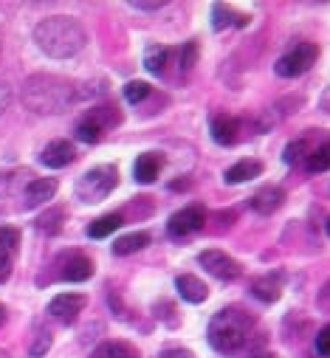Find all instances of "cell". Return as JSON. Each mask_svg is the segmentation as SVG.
I'll list each match as a JSON object with an SVG mask.
<instances>
[{
  "label": "cell",
  "instance_id": "cell-1",
  "mask_svg": "<svg viewBox=\"0 0 330 358\" xmlns=\"http://www.w3.org/2000/svg\"><path fill=\"white\" fill-rule=\"evenodd\" d=\"M79 99L73 82L62 79V76H51V73H34L26 79L23 85V105L31 113L40 116H51V113H62L68 110L73 102Z\"/></svg>",
  "mask_w": 330,
  "mask_h": 358
},
{
  "label": "cell",
  "instance_id": "cell-2",
  "mask_svg": "<svg viewBox=\"0 0 330 358\" xmlns=\"http://www.w3.org/2000/svg\"><path fill=\"white\" fill-rule=\"evenodd\" d=\"M34 43L40 45L43 54L54 57V59H68L73 54H79L88 43L85 29L79 26V20L57 15V17H45L37 23L34 29Z\"/></svg>",
  "mask_w": 330,
  "mask_h": 358
},
{
  "label": "cell",
  "instance_id": "cell-3",
  "mask_svg": "<svg viewBox=\"0 0 330 358\" xmlns=\"http://www.w3.org/2000/svg\"><path fill=\"white\" fill-rule=\"evenodd\" d=\"M252 330H254V319L249 313L237 308H226L209 322V344L223 355H234L245 347Z\"/></svg>",
  "mask_w": 330,
  "mask_h": 358
},
{
  "label": "cell",
  "instance_id": "cell-4",
  "mask_svg": "<svg viewBox=\"0 0 330 358\" xmlns=\"http://www.w3.org/2000/svg\"><path fill=\"white\" fill-rule=\"evenodd\" d=\"M116 184H119V169L113 164L94 166L76 181V198L82 203H99L116 189Z\"/></svg>",
  "mask_w": 330,
  "mask_h": 358
},
{
  "label": "cell",
  "instance_id": "cell-5",
  "mask_svg": "<svg viewBox=\"0 0 330 358\" xmlns=\"http://www.w3.org/2000/svg\"><path fill=\"white\" fill-rule=\"evenodd\" d=\"M319 57V48L313 43H299L294 51H288L285 57L277 59V73L285 76V79H294V76H302Z\"/></svg>",
  "mask_w": 330,
  "mask_h": 358
},
{
  "label": "cell",
  "instance_id": "cell-6",
  "mask_svg": "<svg viewBox=\"0 0 330 358\" xmlns=\"http://www.w3.org/2000/svg\"><path fill=\"white\" fill-rule=\"evenodd\" d=\"M201 265L206 268L212 277H217V280H237L240 271H243L240 262H237L234 257H229L226 251H220V248L203 251V254H201Z\"/></svg>",
  "mask_w": 330,
  "mask_h": 358
},
{
  "label": "cell",
  "instance_id": "cell-7",
  "mask_svg": "<svg viewBox=\"0 0 330 358\" xmlns=\"http://www.w3.org/2000/svg\"><path fill=\"white\" fill-rule=\"evenodd\" d=\"M203 223H206V209L201 203H192V206H184L181 212H175L170 217V226L167 229H170L173 237H187V234L203 229Z\"/></svg>",
  "mask_w": 330,
  "mask_h": 358
},
{
  "label": "cell",
  "instance_id": "cell-8",
  "mask_svg": "<svg viewBox=\"0 0 330 358\" xmlns=\"http://www.w3.org/2000/svg\"><path fill=\"white\" fill-rule=\"evenodd\" d=\"M82 308H85V296L82 294H59L48 302V313L62 324H71L82 313Z\"/></svg>",
  "mask_w": 330,
  "mask_h": 358
},
{
  "label": "cell",
  "instance_id": "cell-9",
  "mask_svg": "<svg viewBox=\"0 0 330 358\" xmlns=\"http://www.w3.org/2000/svg\"><path fill=\"white\" fill-rule=\"evenodd\" d=\"M73 158H76V150H73V144L65 141V138H57V141L45 144V150H43V155H40V161H43L45 166H51V169L68 166Z\"/></svg>",
  "mask_w": 330,
  "mask_h": 358
},
{
  "label": "cell",
  "instance_id": "cell-10",
  "mask_svg": "<svg viewBox=\"0 0 330 358\" xmlns=\"http://www.w3.org/2000/svg\"><path fill=\"white\" fill-rule=\"evenodd\" d=\"M285 203V192L280 187H263L260 192L252 195L249 206L257 212V215H274L280 206Z\"/></svg>",
  "mask_w": 330,
  "mask_h": 358
},
{
  "label": "cell",
  "instance_id": "cell-11",
  "mask_svg": "<svg viewBox=\"0 0 330 358\" xmlns=\"http://www.w3.org/2000/svg\"><path fill=\"white\" fill-rule=\"evenodd\" d=\"M94 277V262L85 254H71L65 268H62V280L65 282H85Z\"/></svg>",
  "mask_w": 330,
  "mask_h": 358
},
{
  "label": "cell",
  "instance_id": "cell-12",
  "mask_svg": "<svg viewBox=\"0 0 330 358\" xmlns=\"http://www.w3.org/2000/svg\"><path fill=\"white\" fill-rule=\"evenodd\" d=\"M57 189H59L57 178H34L26 187V206H40V203L51 201L57 195Z\"/></svg>",
  "mask_w": 330,
  "mask_h": 358
},
{
  "label": "cell",
  "instance_id": "cell-13",
  "mask_svg": "<svg viewBox=\"0 0 330 358\" xmlns=\"http://www.w3.org/2000/svg\"><path fill=\"white\" fill-rule=\"evenodd\" d=\"M260 172H263V164L260 161H254V158H243V161H237L234 166H229L226 169V184H245V181H252V178H260Z\"/></svg>",
  "mask_w": 330,
  "mask_h": 358
},
{
  "label": "cell",
  "instance_id": "cell-14",
  "mask_svg": "<svg viewBox=\"0 0 330 358\" xmlns=\"http://www.w3.org/2000/svg\"><path fill=\"white\" fill-rule=\"evenodd\" d=\"M175 288H178L181 299H187V302H192V305H201V302H206V296H209L206 282L198 280V277H192V274L178 277V280H175Z\"/></svg>",
  "mask_w": 330,
  "mask_h": 358
},
{
  "label": "cell",
  "instance_id": "cell-15",
  "mask_svg": "<svg viewBox=\"0 0 330 358\" xmlns=\"http://www.w3.org/2000/svg\"><path fill=\"white\" fill-rule=\"evenodd\" d=\"M282 285H285V277L280 271H274V274H266L263 280H257L252 285V294L257 299H263V302H277L280 294H282Z\"/></svg>",
  "mask_w": 330,
  "mask_h": 358
},
{
  "label": "cell",
  "instance_id": "cell-16",
  "mask_svg": "<svg viewBox=\"0 0 330 358\" xmlns=\"http://www.w3.org/2000/svg\"><path fill=\"white\" fill-rule=\"evenodd\" d=\"M161 172V155L158 152H144L136 158V166H133V178L138 184H152Z\"/></svg>",
  "mask_w": 330,
  "mask_h": 358
},
{
  "label": "cell",
  "instance_id": "cell-17",
  "mask_svg": "<svg viewBox=\"0 0 330 358\" xmlns=\"http://www.w3.org/2000/svg\"><path fill=\"white\" fill-rule=\"evenodd\" d=\"M237 136H240V122L234 116H215L212 119V138L217 144L229 147L237 141Z\"/></svg>",
  "mask_w": 330,
  "mask_h": 358
},
{
  "label": "cell",
  "instance_id": "cell-18",
  "mask_svg": "<svg viewBox=\"0 0 330 358\" xmlns=\"http://www.w3.org/2000/svg\"><path fill=\"white\" fill-rule=\"evenodd\" d=\"M144 245H150V231H130V234H124V237H119V240L113 243V254H119V257L136 254V251H141Z\"/></svg>",
  "mask_w": 330,
  "mask_h": 358
},
{
  "label": "cell",
  "instance_id": "cell-19",
  "mask_svg": "<svg viewBox=\"0 0 330 358\" xmlns=\"http://www.w3.org/2000/svg\"><path fill=\"white\" fill-rule=\"evenodd\" d=\"M102 133H105V124H102L94 113L76 124V138H79V141H85V144H96V141L102 138Z\"/></svg>",
  "mask_w": 330,
  "mask_h": 358
},
{
  "label": "cell",
  "instance_id": "cell-20",
  "mask_svg": "<svg viewBox=\"0 0 330 358\" xmlns=\"http://www.w3.org/2000/svg\"><path fill=\"white\" fill-rule=\"evenodd\" d=\"M91 358H136V350L127 341H105L91 352Z\"/></svg>",
  "mask_w": 330,
  "mask_h": 358
},
{
  "label": "cell",
  "instance_id": "cell-21",
  "mask_svg": "<svg viewBox=\"0 0 330 358\" xmlns=\"http://www.w3.org/2000/svg\"><path fill=\"white\" fill-rule=\"evenodd\" d=\"M62 220H65V209L54 206V209L43 212V215L37 217V223H34V226H37L43 234H57V231L62 229Z\"/></svg>",
  "mask_w": 330,
  "mask_h": 358
},
{
  "label": "cell",
  "instance_id": "cell-22",
  "mask_svg": "<svg viewBox=\"0 0 330 358\" xmlns=\"http://www.w3.org/2000/svg\"><path fill=\"white\" fill-rule=\"evenodd\" d=\"M119 226H122V215H105V217H99V220H94V223L88 226V237L102 240V237L113 234Z\"/></svg>",
  "mask_w": 330,
  "mask_h": 358
},
{
  "label": "cell",
  "instance_id": "cell-23",
  "mask_svg": "<svg viewBox=\"0 0 330 358\" xmlns=\"http://www.w3.org/2000/svg\"><path fill=\"white\" fill-rule=\"evenodd\" d=\"M167 57H170V51L164 48V45H150V48L144 51V68H147L150 73H161L164 65H167Z\"/></svg>",
  "mask_w": 330,
  "mask_h": 358
},
{
  "label": "cell",
  "instance_id": "cell-24",
  "mask_svg": "<svg viewBox=\"0 0 330 358\" xmlns=\"http://www.w3.org/2000/svg\"><path fill=\"white\" fill-rule=\"evenodd\" d=\"M308 169H310V172H324V169H330V141L322 144V147H316V150L308 155Z\"/></svg>",
  "mask_w": 330,
  "mask_h": 358
},
{
  "label": "cell",
  "instance_id": "cell-25",
  "mask_svg": "<svg viewBox=\"0 0 330 358\" xmlns=\"http://www.w3.org/2000/svg\"><path fill=\"white\" fill-rule=\"evenodd\" d=\"M150 96V85L147 82H130V85H124V99L130 102V105H138V102H144Z\"/></svg>",
  "mask_w": 330,
  "mask_h": 358
},
{
  "label": "cell",
  "instance_id": "cell-26",
  "mask_svg": "<svg viewBox=\"0 0 330 358\" xmlns=\"http://www.w3.org/2000/svg\"><path fill=\"white\" fill-rule=\"evenodd\" d=\"M234 20H237V15H234L226 3H217V6L212 9V26H215L217 31H220V29H226L229 23H234Z\"/></svg>",
  "mask_w": 330,
  "mask_h": 358
},
{
  "label": "cell",
  "instance_id": "cell-27",
  "mask_svg": "<svg viewBox=\"0 0 330 358\" xmlns=\"http://www.w3.org/2000/svg\"><path fill=\"white\" fill-rule=\"evenodd\" d=\"M17 245H20V231L15 226H0V248L15 251Z\"/></svg>",
  "mask_w": 330,
  "mask_h": 358
},
{
  "label": "cell",
  "instance_id": "cell-28",
  "mask_svg": "<svg viewBox=\"0 0 330 358\" xmlns=\"http://www.w3.org/2000/svg\"><path fill=\"white\" fill-rule=\"evenodd\" d=\"M51 347V333L48 330H37V338H34V344L29 347V352H31V358H40V355H45V350Z\"/></svg>",
  "mask_w": 330,
  "mask_h": 358
},
{
  "label": "cell",
  "instance_id": "cell-29",
  "mask_svg": "<svg viewBox=\"0 0 330 358\" xmlns=\"http://www.w3.org/2000/svg\"><path fill=\"white\" fill-rule=\"evenodd\" d=\"M305 150H308V144H305L302 138H299V141H291V144L285 147V152H282V161H285V164H296Z\"/></svg>",
  "mask_w": 330,
  "mask_h": 358
},
{
  "label": "cell",
  "instance_id": "cell-30",
  "mask_svg": "<svg viewBox=\"0 0 330 358\" xmlns=\"http://www.w3.org/2000/svg\"><path fill=\"white\" fill-rule=\"evenodd\" d=\"M12 99H15V94H12V85H9L3 76H0V116H3V113L9 110Z\"/></svg>",
  "mask_w": 330,
  "mask_h": 358
},
{
  "label": "cell",
  "instance_id": "cell-31",
  "mask_svg": "<svg viewBox=\"0 0 330 358\" xmlns=\"http://www.w3.org/2000/svg\"><path fill=\"white\" fill-rule=\"evenodd\" d=\"M316 352L324 355V358H330V324H324L319 330V336H316Z\"/></svg>",
  "mask_w": 330,
  "mask_h": 358
},
{
  "label": "cell",
  "instance_id": "cell-32",
  "mask_svg": "<svg viewBox=\"0 0 330 358\" xmlns=\"http://www.w3.org/2000/svg\"><path fill=\"white\" fill-rule=\"evenodd\" d=\"M195 59H198V43H187L184 51H181V68L189 71L195 65Z\"/></svg>",
  "mask_w": 330,
  "mask_h": 358
},
{
  "label": "cell",
  "instance_id": "cell-33",
  "mask_svg": "<svg viewBox=\"0 0 330 358\" xmlns=\"http://www.w3.org/2000/svg\"><path fill=\"white\" fill-rule=\"evenodd\" d=\"M9 277H12V257L9 251L0 248V282H6Z\"/></svg>",
  "mask_w": 330,
  "mask_h": 358
},
{
  "label": "cell",
  "instance_id": "cell-34",
  "mask_svg": "<svg viewBox=\"0 0 330 358\" xmlns=\"http://www.w3.org/2000/svg\"><path fill=\"white\" fill-rule=\"evenodd\" d=\"M158 358H192V352L184 347H173V350H164Z\"/></svg>",
  "mask_w": 330,
  "mask_h": 358
},
{
  "label": "cell",
  "instance_id": "cell-35",
  "mask_svg": "<svg viewBox=\"0 0 330 358\" xmlns=\"http://www.w3.org/2000/svg\"><path fill=\"white\" fill-rule=\"evenodd\" d=\"M133 9H141V12H155V9H161V3H133Z\"/></svg>",
  "mask_w": 330,
  "mask_h": 358
},
{
  "label": "cell",
  "instance_id": "cell-36",
  "mask_svg": "<svg viewBox=\"0 0 330 358\" xmlns=\"http://www.w3.org/2000/svg\"><path fill=\"white\" fill-rule=\"evenodd\" d=\"M319 302H322L324 308H330V282L324 285V291H322V299H319Z\"/></svg>",
  "mask_w": 330,
  "mask_h": 358
},
{
  "label": "cell",
  "instance_id": "cell-37",
  "mask_svg": "<svg viewBox=\"0 0 330 358\" xmlns=\"http://www.w3.org/2000/svg\"><path fill=\"white\" fill-rule=\"evenodd\" d=\"M322 108H324V110H327V113H330V91H327V94H324V96H322Z\"/></svg>",
  "mask_w": 330,
  "mask_h": 358
},
{
  "label": "cell",
  "instance_id": "cell-38",
  "mask_svg": "<svg viewBox=\"0 0 330 358\" xmlns=\"http://www.w3.org/2000/svg\"><path fill=\"white\" fill-rule=\"evenodd\" d=\"M3 322H6V308L0 305V327H3Z\"/></svg>",
  "mask_w": 330,
  "mask_h": 358
},
{
  "label": "cell",
  "instance_id": "cell-39",
  "mask_svg": "<svg viewBox=\"0 0 330 358\" xmlns=\"http://www.w3.org/2000/svg\"><path fill=\"white\" fill-rule=\"evenodd\" d=\"M252 358H274V355H271V352H254Z\"/></svg>",
  "mask_w": 330,
  "mask_h": 358
},
{
  "label": "cell",
  "instance_id": "cell-40",
  "mask_svg": "<svg viewBox=\"0 0 330 358\" xmlns=\"http://www.w3.org/2000/svg\"><path fill=\"white\" fill-rule=\"evenodd\" d=\"M327 234H330V217H327Z\"/></svg>",
  "mask_w": 330,
  "mask_h": 358
},
{
  "label": "cell",
  "instance_id": "cell-41",
  "mask_svg": "<svg viewBox=\"0 0 330 358\" xmlns=\"http://www.w3.org/2000/svg\"><path fill=\"white\" fill-rule=\"evenodd\" d=\"M0 51H3V45H0Z\"/></svg>",
  "mask_w": 330,
  "mask_h": 358
},
{
  "label": "cell",
  "instance_id": "cell-42",
  "mask_svg": "<svg viewBox=\"0 0 330 358\" xmlns=\"http://www.w3.org/2000/svg\"><path fill=\"white\" fill-rule=\"evenodd\" d=\"M0 358H3V355H0Z\"/></svg>",
  "mask_w": 330,
  "mask_h": 358
}]
</instances>
